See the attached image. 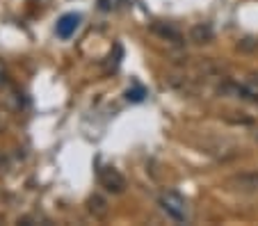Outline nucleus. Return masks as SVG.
<instances>
[{"label": "nucleus", "mask_w": 258, "mask_h": 226, "mask_svg": "<svg viewBox=\"0 0 258 226\" xmlns=\"http://www.w3.org/2000/svg\"><path fill=\"white\" fill-rule=\"evenodd\" d=\"M240 48H242V50H253V48H258V41H253V39H242V41H240Z\"/></svg>", "instance_id": "9"}, {"label": "nucleus", "mask_w": 258, "mask_h": 226, "mask_svg": "<svg viewBox=\"0 0 258 226\" xmlns=\"http://www.w3.org/2000/svg\"><path fill=\"white\" fill-rule=\"evenodd\" d=\"M32 217H23V219H19V224H23V226H30V224H32Z\"/></svg>", "instance_id": "10"}, {"label": "nucleus", "mask_w": 258, "mask_h": 226, "mask_svg": "<svg viewBox=\"0 0 258 226\" xmlns=\"http://www.w3.org/2000/svg\"><path fill=\"white\" fill-rule=\"evenodd\" d=\"M153 32H156V35H160L162 39H171L174 44H180V32L176 28H171V25L156 23V25H153Z\"/></svg>", "instance_id": "7"}, {"label": "nucleus", "mask_w": 258, "mask_h": 226, "mask_svg": "<svg viewBox=\"0 0 258 226\" xmlns=\"http://www.w3.org/2000/svg\"><path fill=\"white\" fill-rule=\"evenodd\" d=\"M144 96H146V89L142 87V85H135L133 89H128V92H126V99L133 101V103H142V101H144Z\"/></svg>", "instance_id": "8"}, {"label": "nucleus", "mask_w": 258, "mask_h": 226, "mask_svg": "<svg viewBox=\"0 0 258 226\" xmlns=\"http://www.w3.org/2000/svg\"><path fill=\"white\" fill-rule=\"evenodd\" d=\"M80 28V14H73V12H69V14H64L62 19L57 21V28H55V32H57L59 39H71L73 35H76V30Z\"/></svg>", "instance_id": "4"}, {"label": "nucleus", "mask_w": 258, "mask_h": 226, "mask_svg": "<svg viewBox=\"0 0 258 226\" xmlns=\"http://www.w3.org/2000/svg\"><path fill=\"white\" fill-rule=\"evenodd\" d=\"M158 203H160V208L174 221H185L187 219V203H185V199L180 197V194H176V192H165V194H160Z\"/></svg>", "instance_id": "2"}, {"label": "nucleus", "mask_w": 258, "mask_h": 226, "mask_svg": "<svg viewBox=\"0 0 258 226\" xmlns=\"http://www.w3.org/2000/svg\"><path fill=\"white\" fill-rule=\"evenodd\" d=\"M215 39V30L210 23H197L190 28V41L192 44H210Z\"/></svg>", "instance_id": "5"}, {"label": "nucleus", "mask_w": 258, "mask_h": 226, "mask_svg": "<svg viewBox=\"0 0 258 226\" xmlns=\"http://www.w3.org/2000/svg\"><path fill=\"white\" fill-rule=\"evenodd\" d=\"M224 185L231 192H235V194H258V172L256 169H251V172H238L226 178Z\"/></svg>", "instance_id": "1"}, {"label": "nucleus", "mask_w": 258, "mask_h": 226, "mask_svg": "<svg viewBox=\"0 0 258 226\" xmlns=\"http://www.w3.org/2000/svg\"><path fill=\"white\" fill-rule=\"evenodd\" d=\"M256 139H258V133H256Z\"/></svg>", "instance_id": "11"}, {"label": "nucleus", "mask_w": 258, "mask_h": 226, "mask_svg": "<svg viewBox=\"0 0 258 226\" xmlns=\"http://www.w3.org/2000/svg\"><path fill=\"white\" fill-rule=\"evenodd\" d=\"M98 183H101V187H105L107 192H112V194H123V192H126V178L114 167H103L101 172H98Z\"/></svg>", "instance_id": "3"}, {"label": "nucleus", "mask_w": 258, "mask_h": 226, "mask_svg": "<svg viewBox=\"0 0 258 226\" xmlns=\"http://www.w3.org/2000/svg\"><path fill=\"white\" fill-rule=\"evenodd\" d=\"M87 212L94 219H103V217H107V212H110V203H107V199L101 197V194H92V197L87 199Z\"/></svg>", "instance_id": "6"}]
</instances>
